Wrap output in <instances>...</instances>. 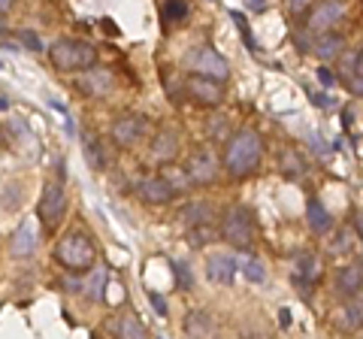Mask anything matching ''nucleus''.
I'll return each mask as SVG.
<instances>
[{
    "instance_id": "obj_1",
    "label": "nucleus",
    "mask_w": 363,
    "mask_h": 339,
    "mask_svg": "<svg viewBox=\"0 0 363 339\" xmlns=\"http://www.w3.org/2000/svg\"><path fill=\"white\" fill-rule=\"evenodd\" d=\"M260 155H264V143L255 130H236L230 140H227V152H224V167L227 173L242 179L248 173H255L260 164Z\"/></svg>"
},
{
    "instance_id": "obj_2",
    "label": "nucleus",
    "mask_w": 363,
    "mask_h": 339,
    "mask_svg": "<svg viewBox=\"0 0 363 339\" xmlns=\"http://www.w3.org/2000/svg\"><path fill=\"white\" fill-rule=\"evenodd\" d=\"M55 257L61 261V267L67 273H88L91 267L97 261V248L91 243V236L82 230H73L58 240L55 245Z\"/></svg>"
},
{
    "instance_id": "obj_3",
    "label": "nucleus",
    "mask_w": 363,
    "mask_h": 339,
    "mask_svg": "<svg viewBox=\"0 0 363 339\" xmlns=\"http://www.w3.org/2000/svg\"><path fill=\"white\" fill-rule=\"evenodd\" d=\"M52 64L58 67L61 73H73V70H88V67L97 64V49L85 40H76V37H61L52 43Z\"/></svg>"
},
{
    "instance_id": "obj_4",
    "label": "nucleus",
    "mask_w": 363,
    "mask_h": 339,
    "mask_svg": "<svg viewBox=\"0 0 363 339\" xmlns=\"http://www.w3.org/2000/svg\"><path fill=\"white\" fill-rule=\"evenodd\" d=\"M218 236H224L227 243L240 252H248L257 240V228H255V216L248 206H230L221 218V230Z\"/></svg>"
},
{
    "instance_id": "obj_5",
    "label": "nucleus",
    "mask_w": 363,
    "mask_h": 339,
    "mask_svg": "<svg viewBox=\"0 0 363 339\" xmlns=\"http://www.w3.org/2000/svg\"><path fill=\"white\" fill-rule=\"evenodd\" d=\"M188 67L197 76L215 79V82H227V76H230V64H227L212 46H197L194 52L188 55Z\"/></svg>"
},
{
    "instance_id": "obj_6",
    "label": "nucleus",
    "mask_w": 363,
    "mask_h": 339,
    "mask_svg": "<svg viewBox=\"0 0 363 339\" xmlns=\"http://www.w3.org/2000/svg\"><path fill=\"white\" fill-rule=\"evenodd\" d=\"M345 4L342 0H321L318 6H312V13L306 16V30L309 33H327L333 30L339 21L345 18Z\"/></svg>"
},
{
    "instance_id": "obj_7",
    "label": "nucleus",
    "mask_w": 363,
    "mask_h": 339,
    "mask_svg": "<svg viewBox=\"0 0 363 339\" xmlns=\"http://www.w3.org/2000/svg\"><path fill=\"white\" fill-rule=\"evenodd\" d=\"M61 216H64V179L58 176L43 188V197H40V218L45 224V230L58 228Z\"/></svg>"
},
{
    "instance_id": "obj_8",
    "label": "nucleus",
    "mask_w": 363,
    "mask_h": 339,
    "mask_svg": "<svg viewBox=\"0 0 363 339\" xmlns=\"http://www.w3.org/2000/svg\"><path fill=\"white\" fill-rule=\"evenodd\" d=\"M185 173L191 179V185H212L215 182V176H218V161H215L209 145H200V149L191 152Z\"/></svg>"
},
{
    "instance_id": "obj_9",
    "label": "nucleus",
    "mask_w": 363,
    "mask_h": 339,
    "mask_svg": "<svg viewBox=\"0 0 363 339\" xmlns=\"http://www.w3.org/2000/svg\"><path fill=\"white\" fill-rule=\"evenodd\" d=\"M185 91H188V97H194L197 104H203V106H218L224 100V85L215 82V79L197 76V73H191L185 79Z\"/></svg>"
},
{
    "instance_id": "obj_10",
    "label": "nucleus",
    "mask_w": 363,
    "mask_h": 339,
    "mask_svg": "<svg viewBox=\"0 0 363 339\" xmlns=\"http://www.w3.org/2000/svg\"><path fill=\"white\" fill-rule=\"evenodd\" d=\"M145 137V118L143 116H121L112 124V143L118 149H133L136 143Z\"/></svg>"
},
{
    "instance_id": "obj_11",
    "label": "nucleus",
    "mask_w": 363,
    "mask_h": 339,
    "mask_svg": "<svg viewBox=\"0 0 363 339\" xmlns=\"http://www.w3.org/2000/svg\"><path fill=\"white\" fill-rule=\"evenodd\" d=\"M236 273H240V264L230 252H215L206 257V276L215 282V285H233Z\"/></svg>"
},
{
    "instance_id": "obj_12",
    "label": "nucleus",
    "mask_w": 363,
    "mask_h": 339,
    "mask_svg": "<svg viewBox=\"0 0 363 339\" xmlns=\"http://www.w3.org/2000/svg\"><path fill=\"white\" fill-rule=\"evenodd\" d=\"M136 194H140L145 203H149V206H167V203L176 197L173 188H169L157 173H155V176H145L143 182L136 185Z\"/></svg>"
},
{
    "instance_id": "obj_13",
    "label": "nucleus",
    "mask_w": 363,
    "mask_h": 339,
    "mask_svg": "<svg viewBox=\"0 0 363 339\" xmlns=\"http://www.w3.org/2000/svg\"><path fill=\"white\" fill-rule=\"evenodd\" d=\"M179 133L176 130H157L152 137V145H149V155L155 164H173V157L179 155Z\"/></svg>"
},
{
    "instance_id": "obj_14",
    "label": "nucleus",
    "mask_w": 363,
    "mask_h": 339,
    "mask_svg": "<svg viewBox=\"0 0 363 339\" xmlns=\"http://www.w3.org/2000/svg\"><path fill=\"white\" fill-rule=\"evenodd\" d=\"M37 252V228H33V221L25 218L16 228V233L9 236V255L13 257H30Z\"/></svg>"
},
{
    "instance_id": "obj_15",
    "label": "nucleus",
    "mask_w": 363,
    "mask_h": 339,
    "mask_svg": "<svg viewBox=\"0 0 363 339\" xmlns=\"http://www.w3.org/2000/svg\"><path fill=\"white\" fill-rule=\"evenodd\" d=\"M342 79H345V85H348V91L360 97L363 94V52L360 49H351L342 55Z\"/></svg>"
},
{
    "instance_id": "obj_16",
    "label": "nucleus",
    "mask_w": 363,
    "mask_h": 339,
    "mask_svg": "<svg viewBox=\"0 0 363 339\" xmlns=\"http://www.w3.org/2000/svg\"><path fill=\"white\" fill-rule=\"evenodd\" d=\"M360 288H363V269H360V261L339 267V273H336V291L342 294L345 300H354V297H360Z\"/></svg>"
},
{
    "instance_id": "obj_17",
    "label": "nucleus",
    "mask_w": 363,
    "mask_h": 339,
    "mask_svg": "<svg viewBox=\"0 0 363 339\" xmlns=\"http://www.w3.org/2000/svg\"><path fill=\"white\" fill-rule=\"evenodd\" d=\"M342 49H345V37H342V33H336V30L318 33L315 43L309 46V52H315L321 61H333V58H339V55H342Z\"/></svg>"
},
{
    "instance_id": "obj_18",
    "label": "nucleus",
    "mask_w": 363,
    "mask_h": 339,
    "mask_svg": "<svg viewBox=\"0 0 363 339\" xmlns=\"http://www.w3.org/2000/svg\"><path fill=\"white\" fill-rule=\"evenodd\" d=\"M179 218H182V224H188V228H194V224H209V221H215V206L206 200H194V203H188V206H182Z\"/></svg>"
},
{
    "instance_id": "obj_19",
    "label": "nucleus",
    "mask_w": 363,
    "mask_h": 339,
    "mask_svg": "<svg viewBox=\"0 0 363 339\" xmlns=\"http://www.w3.org/2000/svg\"><path fill=\"white\" fill-rule=\"evenodd\" d=\"M360 321H363V312H360V300H348L342 309L336 312V327L342 333H351V330H360Z\"/></svg>"
},
{
    "instance_id": "obj_20",
    "label": "nucleus",
    "mask_w": 363,
    "mask_h": 339,
    "mask_svg": "<svg viewBox=\"0 0 363 339\" xmlns=\"http://www.w3.org/2000/svg\"><path fill=\"white\" fill-rule=\"evenodd\" d=\"M306 218H309V228L315 230V233H327L333 228V218H330V212L324 209V203L321 200H309L306 203Z\"/></svg>"
},
{
    "instance_id": "obj_21",
    "label": "nucleus",
    "mask_w": 363,
    "mask_h": 339,
    "mask_svg": "<svg viewBox=\"0 0 363 339\" xmlns=\"http://www.w3.org/2000/svg\"><path fill=\"white\" fill-rule=\"evenodd\" d=\"M279 170L285 176H306L309 164H306L303 152H297L294 145H288V149H281V155H279Z\"/></svg>"
},
{
    "instance_id": "obj_22",
    "label": "nucleus",
    "mask_w": 363,
    "mask_h": 339,
    "mask_svg": "<svg viewBox=\"0 0 363 339\" xmlns=\"http://www.w3.org/2000/svg\"><path fill=\"white\" fill-rule=\"evenodd\" d=\"M106 279H109V273H106L104 267H91V269H88V276H85V282L79 285V291H85V294H88V300H104Z\"/></svg>"
},
{
    "instance_id": "obj_23",
    "label": "nucleus",
    "mask_w": 363,
    "mask_h": 339,
    "mask_svg": "<svg viewBox=\"0 0 363 339\" xmlns=\"http://www.w3.org/2000/svg\"><path fill=\"white\" fill-rule=\"evenodd\" d=\"M185 330L191 339H209L215 324H212V315L209 312H191L188 321H185Z\"/></svg>"
},
{
    "instance_id": "obj_24",
    "label": "nucleus",
    "mask_w": 363,
    "mask_h": 339,
    "mask_svg": "<svg viewBox=\"0 0 363 339\" xmlns=\"http://www.w3.org/2000/svg\"><path fill=\"white\" fill-rule=\"evenodd\" d=\"M116 336L118 339H149L145 324L136 318V315H121V318L116 321Z\"/></svg>"
},
{
    "instance_id": "obj_25",
    "label": "nucleus",
    "mask_w": 363,
    "mask_h": 339,
    "mask_svg": "<svg viewBox=\"0 0 363 339\" xmlns=\"http://www.w3.org/2000/svg\"><path fill=\"white\" fill-rule=\"evenodd\" d=\"M161 179L164 182L173 188V194H185V191L191 188V179H188V173L182 167H173V164H167L164 167V173H161Z\"/></svg>"
},
{
    "instance_id": "obj_26",
    "label": "nucleus",
    "mask_w": 363,
    "mask_h": 339,
    "mask_svg": "<svg viewBox=\"0 0 363 339\" xmlns=\"http://www.w3.org/2000/svg\"><path fill=\"white\" fill-rule=\"evenodd\" d=\"M109 70H91L88 67V73H85V91L88 94H94V97H104L109 91Z\"/></svg>"
},
{
    "instance_id": "obj_27",
    "label": "nucleus",
    "mask_w": 363,
    "mask_h": 339,
    "mask_svg": "<svg viewBox=\"0 0 363 339\" xmlns=\"http://www.w3.org/2000/svg\"><path fill=\"white\" fill-rule=\"evenodd\" d=\"M321 261H318L315 255H303L297 261V276H303V288L306 285H315L318 279H321V267H318Z\"/></svg>"
},
{
    "instance_id": "obj_28",
    "label": "nucleus",
    "mask_w": 363,
    "mask_h": 339,
    "mask_svg": "<svg viewBox=\"0 0 363 339\" xmlns=\"http://www.w3.org/2000/svg\"><path fill=\"white\" fill-rule=\"evenodd\" d=\"M215 236H218V230L212 228V221L209 224H194V228H188V240H191V245H206V243H212Z\"/></svg>"
},
{
    "instance_id": "obj_29",
    "label": "nucleus",
    "mask_w": 363,
    "mask_h": 339,
    "mask_svg": "<svg viewBox=\"0 0 363 339\" xmlns=\"http://www.w3.org/2000/svg\"><path fill=\"white\" fill-rule=\"evenodd\" d=\"M85 155L94 170H106V157H104V145L97 137H85Z\"/></svg>"
},
{
    "instance_id": "obj_30",
    "label": "nucleus",
    "mask_w": 363,
    "mask_h": 339,
    "mask_svg": "<svg viewBox=\"0 0 363 339\" xmlns=\"http://www.w3.org/2000/svg\"><path fill=\"white\" fill-rule=\"evenodd\" d=\"M188 16V4L185 0H167L164 4V21L167 25H176V21H182Z\"/></svg>"
},
{
    "instance_id": "obj_31",
    "label": "nucleus",
    "mask_w": 363,
    "mask_h": 339,
    "mask_svg": "<svg viewBox=\"0 0 363 339\" xmlns=\"http://www.w3.org/2000/svg\"><path fill=\"white\" fill-rule=\"evenodd\" d=\"M242 273H245L248 282H257V285L267 279V269H264V264H260L257 257H248V261L242 264Z\"/></svg>"
},
{
    "instance_id": "obj_32",
    "label": "nucleus",
    "mask_w": 363,
    "mask_h": 339,
    "mask_svg": "<svg viewBox=\"0 0 363 339\" xmlns=\"http://www.w3.org/2000/svg\"><path fill=\"white\" fill-rule=\"evenodd\" d=\"M351 230H336V236H333V243H330V255H345V252H351Z\"/></svg>"
},
{
    "instance_id": "obj_33",
    "label": "nucleus",
    "mask_w": 363,
    "mask_h": 339,
    "mask_svg": "<svg viewBox=\"0 0 363 339\" xmlns=\"http://www.w3.org/2000/svg\"><path fill=\"white\" fill-rule=\"evenodd\" d=\"M230 18L236 21V28H240V33H242V40H245V46L252 49V52H257V43L252 40V30H248V21H245V16L242 13H230Z\"/></svg>"
},
{
    "instance_id": "obj_34",
    "label": "nucleus",
    "mask_w": 363,
    "mask_h": 339,
    "mask_svg": "<svg viewBox=\"0 0 363 339\" xmlns=\"http://www.w3.org/2000/svg\"><path fill=\"white\" fill-rule=\"evenodd\" d=\"M18 40L25 43V46H28L30 52H40V49H43V43H40V37H37L33 30H18Z\"/></svg>"
},
{
    "instance_id": "obj_35",
    "label": "nucleus",
    "mask_w": 363,
    "mask_h": 339,
    "mask_svg": "<svg viewBox=\"0 0 363 339\" xmlns=\"http://www.w3.org/2000/svg\"><path fill=\"white\" fill-rule=\"evenodd\" d=\"M318 82H321L324 88H333L336 85V73L330 70V67H318Z\"/></svg>"
},
{
    "instance_id": "obj_36",
    "label": "nucleus",
    "mask_w": 363,
    "mask_h": 339,
    "mask_svg": "<svg viewBox=\"0 0 363 339\" xmlns=\"http://www.w3.org/2000/svg\"><path fill=\"white\" fill-rule=\"evenodd\" d=\"M285 6H288V13L300 16L303 9H309V6H312V0H285Z\"/></svg>"
},
{
    "instance_id": "obj_37",
    "label": "nucleus",
    "mask_w": 363,
    "mask_h": 339,
    "mask_svg": "<svg viewBox=\"0 0 363 339\" xmlns=\"http://www.w3.org/2000/svg\"><path fill=\"white\" fill-rule=\"evenodd\" d=\"M312 104H315V106H321V109H333V106H336V104H333V97H330V94H321V91H315V94H312Z\"/></svg>"
},
{
    "instance_id": "obj_38",
    "label": "nucleus",
    "mask_w": 363,
    "mask_h": 339,
    "mask_svg": "<svg viewBox=\"0 0 363 339\" xmlns=\"http://www.w3.org/2000/svg\"><path fill=\"white\" fill-rule=\"evenodd\" d=\"M176 279H179L185 288L194 285V282H191V273H188V267H185V264H176Z\"/></svg>"
},
{
    "instance_id": "obj_39",
    "label": "nucleus",
    "mask_w": 363,
    "mask_h": 339,
    "mask_svg": "<svg viewBox=\"0 0 363 339\" xmlns=\"http://www.w3.org/2000/svg\"><path fill=\"white\" fill-rule=\"evenodd\" d=\"M149 300H152V306L157 309V315H167V300L161 297V294H152Z\"/></svg>"
},
{
    "instance_id": "obj_40",
    "label": "nucleus",
    "mask_w": 363,
    "mask_h": 339,
    "mask_svg": "<svg viewBox=\"0 0 363 339\" xmlns=\"http://www.w3.org/2000/svg\"><path fill=\"white\" fill-rule=\"evenodd\" d=\"M245 6L252 9V13H264V9H267V0H245Z\"/></svg>"
},
{
    "instance_id": "obj_41",
    "label": "nucleus",
    "mask_w": 363,
    "mask_h": 339,
    "mask_svg": "<svg viewBox=\"0 0 363 339\" xmlns=\"http://www.w3.org/2000/svg\"><path fill=\"white\" fill-rule=\"evenodd\" d=\"M342 124H345V128H351V124H354V118H357V112L354 109H351V106H345V112H342Z\"/></svg>"
},
{
    "instance_id": "obj_42",
    "label": "nucleus",
    "mask_w": 363,
    "mask_h": 339,
    "mask_svg": "<svg viewBox=\"0 0 363 339\" xmlns=\"http://www.w3.org/2000/svg\"><path fill=\"white\" fill-rule=\"evenodd\" d=\"M13 6H16V0H0V16H6Z\"/></svg>"
},
{
    "instance_id": "obj_43",
    "label": "nucleus",
    "mask_w": 363,
    "mask_h": 339,
    "mask_svg": "<svg viewBox=\"0 0 363 339\" xmlns=\"http://www.w3.org/2000/svg\"><path fill=\"white\" fill-rule=\"evenodd\" d=\"M6 106H9V100H6V97H0V112H4Z\"/></svg>"
},
{
    "instance_id": "obj_44",
    "label": "nucleus",
    "mask_w": 363,
    "mask_h": 339,
    "mask_svg": "<svg viewBox=\"0 0 363 339\" xmlns=\"http://www.w3.org/2000/svg\"><path fill=\"white\" fill-rule=\"evenodd\" d=\"M4 33H6V28H4V21H0V37H4Z\"/></svg>"
},
{
    "instance_id": "obj_45",
    "label": "nucleus",
    "mask_w": 363,
    "mask_h": 339,
    "mask_svg": "<svg viewBox=\"0 0 363 339\" xmlns=\"http://www.w3.org/2000/svg\"><path fill=\"white\" fill-rule=\"evenodd\" d=\"M0 67H4V64H0Z\"/></svg>"
},
{
    "instance_id": "obj_46",
    "label": "nucleus",
    "mask_w": 363,
    "mask_h": 339,
    "mask_svg": "<svg viewBox=\"0 0 363 339\" xmlns=\"http://www.w3.org/2000/svg\"><path fill=\"white\" fill-rule=\"evenodd\" d=\"M212 4H215V0H212Z\"/></svg>"
}]
</instances>
